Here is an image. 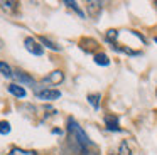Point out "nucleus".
<instances>
[{
    "label": "nucleus",
    "mask_w": 157,
    "mask_h": 155,
    "mask_svg": "<svg viewBox=\"0 0 157 155\" xmlns=\"http://www.w3.org/2000/svg\"><path fill=\"white\" fill-rule=\"evenodd\" d=\"M68 131L73 135V140H76V145H78L83 152H86L88 147H91V140H90V137L85 133V130H83V128L79 127L73 118L68 120Z\"/></svg>",
    "instance_id": "f257e3e1"
},
{
    "label": "nucleus",
    "mask_w": 157,
    "mask_h": 155,
    "mask_svg": "<svg viewBox=\"0 0 157 155\" xmlns=\"http://www.w3.org/2000/svg\"><path fill=\"white\" fill-rule=\"evenodd\" d=\"M34 94L42 101H54L58 98H61V91L58 89H49V88H42V89H34Z\"/></svg>",
    "instance_id": "f03ea898"
},
{
    "label": "nucleus",
    "mask_w": 157,
    "mask_h": 155,
    "mask_svg": "<svg viewBox=\"0 0 157 155\" xmlns=\"http://www.w3.org/2000/svg\"><path fill=\"white\" fill-rule=\"evenodd\" d=\"M24 46H25V49H27L31 54H34V56H42V54H44V49H42V46L34 39V37H25Z\"/></svg>",
    "instance_id": "7ed1b4c3"
},
{
    "label": "nucleus",
    "mask_w": 157,
    "mask_h": 155,
    "mask_svg": "<svg viewBox=\"0 0 157 155\" xmlns=\"http://www.w3.org/2000/svg\"><path fill=\"white\" fill-rule=\"evenodd\" d=\"M63 79H64V74H63V71H52L49 76L42 78V84H51V86H58V84L63 83Z\"/></svg>",
    "instance_id": "20e7f679"
},
{
    "label": "nucleus",
    "mask_w": 157,
    "mask_h": 155,
    "mask_svg": "<svg viewBox=\"0 0 157 155\" xmlns=\"http://www.w3.org/2000/svg\"><path fill=\"white\" fill-rule=\"evenodd\" d=\"M103 120H105V125H106V128H108L110 131H120L118 118H117V116H113V115H105Z\"/></svg>",
    "instance_id": "39448f33"
},
{
    "label": "nucleus",
    "mask_w": 157,
    "mask_h": 155,
    "mask_svg": "<svg viewBox=\"0 0 157 155\" xmlns=\"http://www.w3.org/2000/svg\"><path fill=\"white\" fill-rule=\"evenodd\" d=\"M101 9H103V2H88V12H90V15L95 17V19L100 15Z\"/></svg>",
    "instance_id": "423d86ee"
},
{
    "label": "nucleus",
    "mask_w": 157,
    "mask_h": 155,
    "mask_svg": "<svg viewBox=\"0 0 157 155\" xmlns=\"http://www.w3.org/2000/svg\"><path fill=\"white\" fill-rule=\"evenodd\" d=\"M7 89L10 94H14V96H17V98H25V89L21 84H9Z\"/></svg>",
    "instance_id": "0eeeda50"
},
{
    "label": "nucleus",
    "mask_w": 157,
    "mask_h": 155,
    "mask_svg": "<svg viewBox=\"0 0 157 155\" xmlns=\"http://www.w3.org/2000/svg\"><path fill=\"white\" fill-rule=\"evenodd\" d=\"M14 78L17 81H21V83H24V84H34V79H32L31 76H27L25 73H22V71H15Z\"/></svg>",
    "instance_id": "6e6552de"
},
{
    "label": "nucleus",
    "mask_w": 157,
    "mask_h": 155,
    "mask_svg": "<svg viewBox=\"0 0 157 155\" xmlns=\"http://www.w3.org/2000/svg\"><path fill=\"white\" fill-rule=\"evenodd\" d=\"M110 155H132V150H130L128 143H127V142L123 140L122 143H120L118 150H117V152H113V153H110Z\"/></svg>",
    "instance_id": "1a4fd4ad"
},
{
    "label": "nucleus",
    "mask_w": 157,
    "mask_h": 155,
    "mask_svg": "<svg viewBox=\"0 0 157 155\" xmlns=\"http://www.w3.org/2000/svg\"><path fill=\"white\" fill-rule=\"evenodd\" d=\"M0 73L4 74L5 78H14V71H12V67L9 66L7 62H4V61H0Z\"/></svg>",
    "instance_id": "9d476101"
},
{
    "label": "nucleus",
    "mask_w": 157,
    "mask_h": 155,
    "mask_svg": "<svg viewBox=\"0 0 157 155\" xmlns=\"http://www.w3.org/2000/svg\"><path fill=\"white\" fill-rule=\"evenodd\" d=\"M17 5L19 3L17 2H4V0H0V9L2 10H5V12H14L15 9H17Z\"/></svg>",
    "instance_id": "9b49d317"
},
{
    "label": "nucleus",
    "mask_w": 157,
    "mask_h": 155,
    "mask_svg": "<svg viewBox=\"0 0 157 155\" xmlns=\"http://www.w3.org/2000/svg\"><path fill=\"white\" fill-rule=\"evenodd\" d=\"M95 62L98 64V66H108L110 59H108L106 54H96V56H95Z\"/></svg>",
    "instance_id": "f8f14e48"
},
{
    "label": "nucleus",
    "mask_w": 157,
    "mask_h": 155,
    "mask_svg": "<svg viewBox=\"0 0 157 155\" xmlns=\"http://www.w3.org/2000/svg\"><path fill=\"white\" fill-rule=\"evenodd\" d=\"M39 40H41V42L44 44L46 47H49V49H52V51H59V46H58V44H54V42H52V40H49L48 37L41 36V37H39Z\"/></svg>",
    "instance_id": "ddd939ff"
},
{
    "label": "nucleus",
    "mask_w": 157,
    "mask_h": 155,
    "mask_svg": "<svg viewBox=\"0 0 157 155\" xmlns=\"http://www.w3.org/2000/svg\"><path fill=\"white\" fill-rule=\"evenodd\" d=\"M88 103L91 104L95 110H98V108H100V94L98 93H96V94H90V96H88Z\"/></svg>",
    "instance_id": "4468645a"
},
{
    "label": "nucleus",
    "mask_w": 157,
    "mask_h": 155,
    "mask_svg": "<svg viewBox=\"0 0 157 155\" xmlns=\"http://www.w3.org/2000/svg\"><path fill=\"white\" fill-rule=\"evenodd\" d=\"M9 155H37L32 150H22V148H12V152Z\"/></svg>",
    "instance_id": "2eb2a0df"
},
{
    "label": "nucleus",
    "mask_w": 157,
    "mask_h": 155,
    "mask_svg": "<svg viewBox=\"0 0 157 155\" xmlns=\"http://www.w3.org/2000/svg\"><path fill=\"white\" fill-rule=\"evenodd\" d=\"M0 133L2 135L10 133V123L9 121H0Z\"/></svg>",
    "instance_id": "dca6fc26"
},
{
    "label": "nucleus",
    "mask_w": 157,
    "mask_h": 155,
    "mask_svg": "<svg viewBox=\"0 0 157 155\" xmlns=\"http://www.w3.org/2000/svg\"><path fill=\"white\" fill-rule=\"evenodd\" d=\"M64 3H66V5H68V7H71V9H75L76 12H78L79 15L83 17V12H81V10L78 9V3H76V2H69V0H64Z\"/></svg>",
    "instance_id": "f3484780"
},
{
    "label": "nucleus",
    "mask_w": 157,
    "mask_h": 155,
    "mask_svg": "<svg viewBox=\"0 0 157 155\" xmlns=\"http://www.w3.org/2000/svg\"><path fill=\"white\" fill-rule=\"evenodd\" d=\"M2 47H4V40L0 39V49H2Z\"/></svg>",
    "instance_id": "a211bd4d"
},
{
    "label": "nucleus",
    "mask_w": 157,
    "mask_h": 155,
    "mask_svg": "<svg viewBox=\"0 0 157 155\" xmlns=\"http://www.w3.org/2000/svg\"><path fill=\"white\" fill-rule=\"evenodd\" d=\"M155 42H157V37H155Z\"/></svg>",
    "instance_id": "6ab92c4d"
},
{
    "label": "nucleus",
    "mask_w": 157,
    "mask_h": 155,
    "mask_svg": "<svg viewBox=\"0 0 157 155\" xmlns=\"http://www.w3.org/2000/svg\"><path fill=\"white\" fill-rule=\"evenodd\" d=\"M155 5H157V2H155Z\"/></svg>",
    "instance_id": "aec40b11"
}]
</instances>
